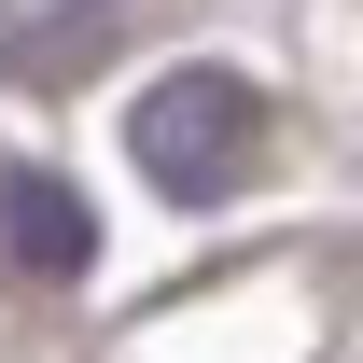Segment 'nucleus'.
Returning a JSON list of instances; mask_svg holds the SVG:
<instances>
[{
	"mask_svg": "<svg viewBox=\"0 0 363 363\" xmlns=\"http://www.w3.org/2000/svg\"><path fill=\"white\" fill-rule=\"evenodd\" d=\"M126 154H140V182H154V196L210 210V196H238V182L266 168V98L238 84V70H168V84H140Z\"/></svg>",
	"mask_w": 363,
	"mask_h": 363,
	"instance_id": "nucleus-1",
	"label": "nucleus"
},
{
	"mask_svg": "<svg viewBox=\"0 0 363 363\" xmlns=\"http://www.w3.org/2000/svg\"><path fill=\"white\" fill-rule=\"evenodd\" d=\"M0 252H14L28 279H84L98 266V210L56 168H0Z\"/></svg>",
	"mask_w": 363,
	"mask_h": 363,
	"instance_id": "nucleus-2",
	"label": "nucleus"
},
{
	"mask_svg": "<svg viewBox=\"0 0 363 363\" xmlns=\"http://www.w3.org/2000/svg\"><path fill=\"white\" fill-rule=\"evenodd\" d=\"M112 14H126V0H14V14H0V84H70V70H98Z\"/></svg>",
	"mask_w": 363,
	"mask_h": 363,
	"instance_id": "nucleus-3",
	"label": "nucleus"
}]
</instances>
